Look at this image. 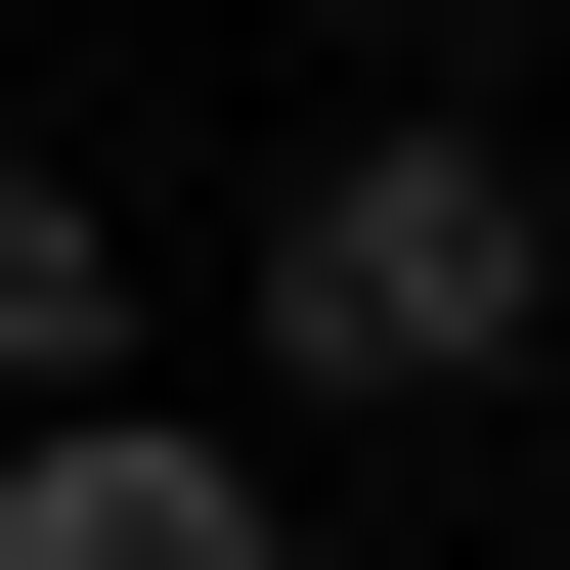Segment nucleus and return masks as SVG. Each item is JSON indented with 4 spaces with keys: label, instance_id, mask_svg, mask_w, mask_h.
Wrapping results in <instances>:
<instances>
[{
    "label": "nucleus",
    "instance_id": "nucleus-2",
    "mask_svg": "<svg viewBox=\"0 0 570 570\" xmlns=\"http://www.w3.org/2000/svg\"><path fill=\"white\" fill-rule=\"evenodd\" d=\"M0 570H264V483H219L176 395H45L0 439Z\"/></svg>",
    "mask_w": 570,
    "mask_h": 570
},
{
    "label": "nucleus",
    "instance_id": "nucleus-1",
    "mask_svg": "<svg viewBox=\"0 0 570 570\" xmlns=\"http://www.w3.org/2000/svg\"><path fill=\"white\" fill-rule=\"evenodd\" d=\"M527 307H570V176L527 132H307V219H264V352L307 395H483Z\"/></svg>",
    "mask_w": 570,
    "mask_h": 570
},
{
    "label": "nucleus",
    "instance_id": "nucleus-3",
    "mask_svg": "<svg viewBox=\"0 0 570 570\" xmlns=\"http://www.w3.org/2000/svg\"><path fill=\"white\" fill-rule=\"evenodd\" d=\"M88 352H132V219H88V176H0V395H88Z\"/></svg>",
    "mask_w": 570,
    "mask_h": 570
}]
</instances>
